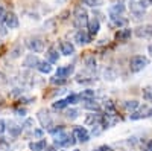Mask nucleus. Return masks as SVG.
<instances>
[{
  "label": "nucleus",
  "instance_id": "1",
  "mask_svg": "<svg viewBox=\"0 0 152 151\" xmlns=\"http://www.w3.org/2000/svg\"><path fill=\"white\" fill-rule=\"evenodd\" d=\"M73 24L78 29H84L87 24H88V14H87V9L82 8L81 5L76 6L73 11Z\"/></svg>",
  "mask_w": 152,
  "mask_h": 151
},
{
  "label": "nucleus",
  "instance_id": "2",
  "mask_svg": "<svg viewBox=\"0 0 152 151\" xmlns=\"http://www.w3.org/2000/svg\"><path fill=\"white\" fill-rule=\"evenodd\" d=\"M146 66H149V58L145 55H134L129 60V70L137 73V72H142Z\"/></svg>",
  "mask_w": 152,
  "mask_h": 151
},
{
  "label": "nucleus",
  "instance_id": "3",
  "mask_svg": "<svg viewBox=\"0 0 152 151\" xmlns=\"http://www.w3.org/2000/svg\"><path fill=\"white\" fill-rule=\"evenodd\" d=\"M26 47L34 54H40L44 50V40L41 37H29L26 40Z\"/></svg>",
  "mask_w": 152,
  "mask_h": 151
},
{
  "label": "nucleus",
  "instance_id": "4",
  "mask_svg": "<svg viewBox=\"0 0 152 151\" xmlns=\"http://www.w3.org/2000/svg\"><path fill=\"white\" fill-rule=\"evenodd\" d=\"M75 136L72 134H67V133H59V134H56L55 136V145H58V147H66V148H69V147H73L75 145Z\"/></svg>",
  "mask_w": 152,
  "mask_h": 151
},
{
  "label": "nucleus",
  "instance_id": "5",
  "mask_svg": "<svg viewBox=\"0 0 152 151\" xmlns=\"http://www.w3.org/2000/svg\"><path fill=\"white\" fill-rule=\"evenodd\" d=\"M149 116H152V108L149 107V105H143V107H138L134 113H131L129 115V118H131V121H138V119H145V118H149Z\"/></svg>",
  "mask_w": 152,
  "mask_h": 151
},
{
  "label": "nucleus",
  "instance_id": "6",
  "mask_svg": "<svg viewBox=\"0 0 152 151\" xmlns=\"http://www.w3.org/2000/svg\"><path fill=\"white\" fill-rule=\"evenodd\" d=\"M134 34L138 37V38H151L152 37V24H142V26H137L134 29Z\"/></svg>",
  "mask_w": 152,
  "mask_h": 151
},
{
  "label": "nucleus",
  "instance_id": "7",
  "mask_svg": "<svg viewBox=\"0 0 152 151\" xmlns=\"http://www.w3.org/2000/svg\"><path fill=\"white\" fill-rule=\"evenodd\" d=\"M3 24L8 29H17L18 28V17L12 11H9V12H6V15L3 18Z\"/></svg>",
  "mask_w": 152,
  "mask_h": 151
},
{
  "label": "nucleus",
  "instance_id": "8",
  "mask_svg": "<svg viewBox=\"0 0 152 151\" xmlns=\"http://www.w3.org/2000/svg\"><path fill=\"white\" fill-rule=\"evenodd\" d=\"M37 118H38V121H40V124L43 125L44 128H50V125H52V118H50L49 110L41 108L40 111L37 113Z\"/></svg>",
  "mask_w": 152,
  "mask_h": 151
},
{
  "label": "nucleus",
  "instance_id": "9",
  "mask_svg": "<svg viewBox=\"0 0 152 151\" xmlns=\"http://www.w3.org/2000/svg\"><path fill=\"white\" fill-rule=\"evenodd\" d=\"M73 136L76 141L79 142H88L90 141V133H88V130L85 127H76L73 130Z\"/></svg>",
  "mask_w": 152,
  "mask_h": 151
},
{
  "label": "nucleus",
  "instance_id": "10",
  "mask_svg": "<svg viewBox=\"0 0 152 151\" xmlns=\"http://www.w3.org/2000/svg\"><path fill=\"white\" fill-rule=\"evenodd\" d=\"M126 24H128V18H125L122 15H111L110 17V26H113V28L122 29V28H126Z\"/></svg>",
  "mask_w": 152,
  "mask_h": 151
},
{
  "label": "nucleus",
  "instance_id": "11",
  "mask_svg": "<svg viewBox=\"0 0 152 151\" xmlns=\"http://www.w3.org/2000/svg\"><path fill=\"white\" fill-rule=\"evenodd\" d=\"M145 5L142 3V2H131V5H129V11H131V14L134 15V17H142V15H145Z\"/></svg>",
  "mask_w": 152,
  "mask_h": 151
},
{
  "label": "nucleus",
  "instance_id": "12",
  "mask_svg": "<svg viewBox=\"0 0 152 151\" xmlns=\"http://www.w3.org/2000/svg\"><path fill=\"white\" fill-rule=\"evenodd\" d=\"M87 28H88V35L91 37H96L97 35V32H99V28H100V21H99V18H91V20H88V24H87Z\"/></svg>",
  "mask_w": 152,
  "mask_h": 151
},
{
  "label": "nucleus",
  "instance_id": "13",
  "mask_svg": "<svg viewBox=\"0 0 152 151\" xmlns=\"http://www.w3.org/2000/svg\"><path fill=\"white\" fill-rule=\"evenodd\" d=\"M90 38H91V37L88 35V32H85L84 29H79L78 32L75 34V41L78 43V44H81V46L90 43Z\"/></svg>",
  "mask_w": 152,
  "mask_h": 151
},
{
  "label": "nucleus",
  "instance_id": "14",
  "mask_svg": "<svg viewBox=\"0 0 152 151\" xmlns=\"http://www.w3.org/2000/svg\"><path fill=\"white\" fill-rule=\"evenodd\" d=\"M38 64H40V58H38L35 54H29L26 58H24V61H23V66L28 67V69L38 67Z\"/></svg>",
  "mask_w": 152,
  "mask_h": 151
},
{
  "label": "nucleus",
  "instance_id": "15",
  "mask_svg": "<svg viewBox=\"0 0 152 151\" xmlns=\"http://www.w3.org/2000/svg\"><path fill=\"white\" fill-rule=\"evenodd\" d=\"M59 52L66 57H70L75 54V46L70 41H61L59 43Z\"/></svg>",
  "mask_w": 152,
  "mask_h": 151
},
{
  "label": "nucleus",
  "instance_id": "16",
  "mask_svg": "<svg viewBox=\"0 0 152 151\" xmlns=\"http://www.w3.org/2000/svg\"><path fill=\"white\" fill-rule=\"evenodd\" d=\"M73 72H75V66L67 64V66L58 67V70H56V77H61V78H69Z\"/></svg>",
  "mask_w": 152,
  "mask_h": 151
},
{
  "label": "nucleus",
  "instance_id": "17",
  "mask_svg": "<svg viewBox=\"0 0 152 151\" xmlns=\"http://www.w3.org/2000/svg\"><path fill=\"white\" fill-rule=\"evenodd\" d=\"M131 35H132V31L129 28H122L116 32V38L119 41H126V40L131 38Z\"/></svg>",
  "mask_w": 152,
  "mask_h": 151
},
{
  "label": "nucleus",
  "instance_id": "18",
  "mask_svg": "<svg viewBox=\"0 0 152 151\" xmlns=\"http://www.w3.org/2000/svg\"><path fill=\"white\" fill-rule=\"evenodd\" d=\"M46 58H47V61L50 63V64H53V63H58V60H59L58 50H56L55 47H49V49H47V52H46Z\"/></svg>",
  "mask_w": 152,
  "mask_h": 151
},
{
  "label": "nucleus",
  "instance_id": "19",
  "mask_svg": "<svg viewBox=\"0 0 152 151\" xmlns=\"http://www.w3.org/2000/svg\"><path fill=\"white\" fill-rule=\"evenodd\" d=\"M125 11V5L122 3V2H117V3H113L111 6H110V17L111 15H120L122 12Z\"/></svg>",
  "mask_w": 152,
  "mask_h": 151
},
{
  "label": "nucleus",
  "instance_id": "20",
  "mask_svg": "<svg viewBox=\"0 0 152 151\" xmlns=\"http://www.w3.org/2000/svg\"><path fill=\"white\" fill-rule=\"evenodd\" d=\"M8 131H9V134L11 136H20L21 134V131H23V125H18V124H15V122H9L8 124Z\"/></svg>",
  "mask_w": 152,
  "mask_h": 151
},
{
  "label": "nucleus",
  "instance_id": "21",
  "mask_svg": "<svg viewBox=\"0 0 152 151\" xmlns=\"http://www.w3.org/2000/svg\"><path fill=\"white\" fill-rule=\"evenodd\" d=\"M46 148H47L46 139H41V141H37V142H31L29 144V150L31 151H44Z\"/></svg>",
  "mask_w": 152,
  "mask_h": 151
},
{
  "label": "nucleus",
  "instance_id": "22",
  "mask_svg": "<svg viewBox=\"0 0 152 151\" xmlns=\"http://www.w3.org/2000/svg\"><path fill=\"white\" fill-rule=\"evenodd\" d=\"M138 107H140V102H138V101H135V99L125 101V102H123V108L128 111V113H134Z\"/></svg>",
  "mask_w": 152,
  "mask_h": 151
},
{
  "label": "nucleus",
  "instance_id": "23",
  "mask_svg": "<svg viewBox=\"0 0 152 151\" xmlns=\"http://www.w3.org/2000/svg\"><path fill=\"white\" fill-rule=\"evenodd\" d=\"M76 81H78L79 84H90L94 81V78L91 77V75H88V73H78V77H76Z\"/></svg>",
  "mask_w": 152,
  "mask_h": 151
},
{
  "label": "nucleus",
  "instance_id": "24",
  "mask_svg": "<svg viewBox=\"0 0 152 151\" xmlns=\"http://www.w3.org/2000/svg\"><path fill=\"white\" fill-rule=\"evenodd\" d=\"M96 58H94V55H87L85 57V66H87V69L88 70H94L96 69Z\"/></svg>",
  "mask_w": 152,
  "mask_h": 151
},
{
  "label": "nucleus",
  "instance_id": "25",
  "mask_svg": "<svg viewBox=\"0 0 152 151\" xmlns=\"http://www.w3.org/2000/svg\"><path fill=\"white\" fill-rule=\"evenodd\" d=\"M37 69L40 70L41 73H50L52 72V66H50L49 61H40V64H38Z\"/></svg>",
  "mask_w": 152,
  "mask_h": 151
},
{
  "label": "nucleus",
  "instance_id": "26",
  "mask_svg": "<svg viewBox=\"0 0 152 151\" xmlns=\"http://www.w3.org/2000/svg\"><path fill=\"white\" fill-rule=\"evenodd\" d=\"M82 102H84V107L87 108V110H99L100 107H99V104L96 102V101L94 99H90V101H82Z\"/></svg>",
  "mask_w": 152,
  "mask_h": 151
},
{
  "label": "nucleus",
  "instance_id": "27",
  "mask_svg": "<svg viewBox=\"0 0 152 151\" xmlns=\"http://www.w3.org/2000/svg\"><path fill=\"white\" fill-rule=\"evenodd\" d=\"M79 98H81L82 101H90V99H94V90H90V89L82 90V93L79 95Z\"/></svg>",
  "mask_w": 152,
  "mask_h": 151
},
{
  "label": "nucleus",
  "instance_id": "28",
  "mask_svg": "<svg viewBox=\"0 0 152 151\" xmlns=\"http://www.w3.org/2000/svg\"><path fill=\"white\" fill-rule=\"evenodd\" d=\"M142 95H143V99H145V101H149V102H152V85L143 87Z\"/></svg>",
  "mask_w": 152,
  "mask_h": 151
},
{
  "label": "nucleus",
  "instance_id": "29",
  "mask_svg": "<svg viewBox=\"0 0 152 151\" xmlns=\"http://www.w3.org/2000/svg\"><path fill=\"white\" fill-rule=\"evenodd\" d=\"M82 3L90 8H97L100 5H104V0H82Z\"/></svg>",
  "mask_w": 152,
  "mask_h": 151
},
{
  "label": "nucleus",
  "instance_id": "30",
  "mask_svg": "<svg viewBox=\"0 0 152 151\" xmlns=\"http://www.w3.org/2000/svg\"><path fill=\"white\" fill-rule=\"evenodd\" d=\"M78 116H79V110H76V108H70V110H67V111H66V118H67V119H70V121L76 119Z\"/></svg>",
  "mask_w": 152,
  "mask_h": 151
},
{
  "label": "nucleus",
  "instance_id": "31",
  "mask_svg": "<svg viewBox=\"0 0 152 151\" xmlns=\"http://www.w3.org/2000/svg\"><path fill=\"white\" fill-rule=\"evenodd\" d=\"M69 104H67V101L66 99H58L56 102H53V108L55 110H62V108H66Z\"/></svg>",
  "mask_w": 152,
  "mask_h": 151
},
{
  "label": "nucleus",
  "instance_id": "32",
  "mask_svg": "<svg viewBox=\"0 0 152 151\" xmlns=\"http://www.w3.org/2000/svg\"><path fill=\"white\" fill-rule=\"evenodd\" d=\"M50 82H52V84H58V85H62V84H66L67 82V78H61V77H56V75H55V77L53 78H50Z\"/></svg>",
  "mask_w": 152,
  "mask_h": 151
},
{
  "label": "nucleus",
  "instance_id": "33",
  "mask_svg": "<svg viewBox=\"0 0 152 151\" xmlns=\"http://www.w3.org/2000/svg\"><path fill=\"white\" fill-rule=\"evenodd\" d=\"M104 77H105V80L113 81V80H116V73H114L111 69H105V72H104Z\"/></svg>",
  "mask_w": 152,
  "mask_h": 151
},
{
  "label": "nucleus",
  "instance_id": "34",
  "mask_svg": "<svg viewBox=\"0 0 152 151\" xmlns=\"http://www.w3.org/2000/svg\"><path fill=\"white\" fill-rule=\"evenodd\" d=\"M79 99H81V98H79V95H69V96L66 98L67 104H76Z\"/></svg>",
  "mask_w": 152,
  "mask_h": 151
},
{
  "label": "nucleus",
  "instance_id": "35",
  "mask_svg": "<svg viewBox=\"0 0 152 151\" xmlns=\"http://www.w3.org/2000/svg\"><path fill=\"white\" fill-rule=\"evenodd\" d=\"M49 133L53 134V136H56L59 133H64V127H62V125H58V127H55V128H49Z\"/></svg>",
  "mask_w": 152,
  "mask_h": 151
},
{
  "label": "nucleus",
  "instance_id": "36",
  "mask_svg": "<svg viewBox=\"0 0 152 151\" xmlns=\"http://www.w3.org/2000/svg\"><path fill=\"white\" fill-rule=\"evenodd\" d=\"M0 151H9V144H8V141L2 139V137H0Z\"/></svg>",
  "mask_w": 152,
  "mask_h": 151
},
{
  "label": "nucleus",
  "instance_id": "37",
  "mask_svg": "<svg viewBox=\"0 0 152 151\" xmlns=\"http://www.w3.org/2000/svg\"><path fill=\"white\" fill-rule=\"evenodd\" d=\"M14 113H15V115L17 116H26V108H24V107H17V108H14Z\"/></svg>",
  "mask_w": 152,
  "mask_h": 151
},
{
  "label": "nucleus",
  "instance_id": "38",
  "mask_svg": "<svg viewBox=\"0 0 152 151\" xmlns=\"http://www.w3.org/2000/svg\"><path fill=\"white\" fill-rule=\"evenodd\" d=\"M93 151H114L110 145H100V147H97L96 150H93Z\"/></svg>",
  "mask_w": 152,
  "mask_h": 151
},
{
  "label": "nucleus",
  "instance_id": "39",
  "mask_svg": "<svg viewBox=\"0 0 152 151\" xmlns=\"http://www.w3.org/2000/svg\"><path fill=\"white\" fill-rule=\"evenodd\" d=\"M34 101H35V98H20V104H31Z\"/></svg>",
  "mask_w": 152,
  "mask_h": 151
},
{
  "label": "nucleus",
  "instance_id": "40",
  "mask_svg": "<svg viewBox=\"0 0 152 151\" xmlns=\"http://www.w3.org/2000/svg\"><path fill=\"white\" fill-rule=\"evenodd\" d=\"M20 55V46H17L14 50H12V54H11V58H17Z\"/></svg>",
  "mask_w": 152,
  "mask_h": 151
},
{
  "label": "nucleus",
  "instance_id": "41",
  "mask_svg": "<svg viewBox=\"0 0 152 151\" xmlns=\"http://www.w3.org/2000/svg\"><path fill=\"white\" fill-rule=\"evenodd\" d=\"M5 130H6V124H5V121L0 119V136L5 133Z\"/></svg>",
  "mask_w": 152,
  "mask_h": 151
},
{
  "label": "nucleus",
  "instance_id": "42",
  "mask_svg": "<svg viewBox=\"0 0 152 151\" xmlns=\"http://www.w3.org/2000/svg\"><path fill=\"white\" fill-rule=\"evenodd\" d=\"M31 125H34V119H26V122L23 124V128L26 127V128H31Z\"/></svg>",
  "mask_w": 152,
  "mask_h": 151
},
{
  "label": "nucleus",
  "instance_id": "43",
  "mask_svg": "<svg viewBox=\"0 0 152 151\" xmlns=\"http://www.w3.org/2000/svg\"><path fill=\"white\" fill-rule=\"evenodd\" d=\"M143 151H152V141H149V142L143 147Z\"/></svg>",
  "mask_w": 152,
  "mask_h": 151
},
{
  "label": "nucleus",
  "instance_id": "44",
  "mask_svg": "<svg viewBox=\"0 0 152 151\" xmlns=\"http://www.w3.org/2000/svg\"><path fill=\"white\" fill-rule=\"evenodd\" d=\"M5 15H6V11H5V8H3V6H0V20H2V21H3Z\"/></svg>",
  "mask_w": 152,
  "mask_h": 151
},
{
  "label": "nucleus",
  "instance_id": "45",
  "mask_svg": "<svg viewBox=\"0 0 152 151\" xmlns=\"http://www.w3.org/2000/svg\"><path fill=\"white\" fill-rule=\"evenodd\" d=\"M140 2L145 5V8L146 6H152V0H140Z\"/></svg>",
  "mask_w": 152,
  "mask_h": 151
},
{
  "label": "nucleus",
  "instance_id": "46",
  "mask_svg": "<svg viewBox=\"0 0 152 151\" xmlns=\"http://www.w3.org/2000/svg\"><path fill=\"white\" fill-rule=\"evenodd\" d=\"M34 134L38 136V137H41V136H43V131H41V130H34Z\"/></svg>",
  "mask_w": 152,
  "mask_h": 151
},
{
  "label": "nucleus",
  "instance_id": "47",
  "mask_svg": "<svg viewBox=\"0 0 152 151\" xmlns=\"http://www.w3.org/2000/svg\"><path fill=\"white\" fill-rule=\"evenodd\" d=\"M46 151H58V150H56L55 147H47V148H46Z\"/></svg>",
  "mask_w": 152,
  "mask_h": 151
},
{
  "label": "nucleus",
  "instance_id": "48",
  "mask_svg": "<svg viewBox=\"0 0 152 151\" xmlns=\"http://www.w3.org/2000/svg\"><path fill=\"white\" fill-rule=\"evenodd\" d=\"M148 50H149V54L152 55V44H149V47H148Z\"/></svg>",
  "mask_w": 152,
  "mask_h": 151
},
{
  "label": "nucleus",
  "instance_id": "49",
  "mask_svg": "<svg viewBox=\"0 0 152 151\" xmlns=\"http://www.w3.org/2000/svg\"><path fill=\"white\" fill-rule=\"evenodd\" d=\"M2 105H3V99H2V98H0V107H2Z\"/></svg>",
  "mask_w": 152,
  "mask_h": 151
},
{
  "label": "nucleus",
  "instance_id": "50",
  "mask_svg": "<svg viewBox=\"0 0 152 151\" xmlns=\"http://www.w3.org/2000/svg\"><path fill=\"white\" fill-rule=\"evenodd\" d=\"M73 151H79V150H73Z\"/></svg>",
  "mask_w": 152,
  "mask_h": 151
},
{
  "label": "nucleus",
  "instance_id": "51",
  "mask_svg": "<svg viewBox=\"0 0 152 151\" xmlns=\"http://www.w3.org/2000/svg\"><path fill=\"white\" fill-rule=\"evenodd\" d=\"M129 2H134V0H129Z\"/></svg>",
  "mask_w": 152,
  "mask_h": 151
}]
</instances>
